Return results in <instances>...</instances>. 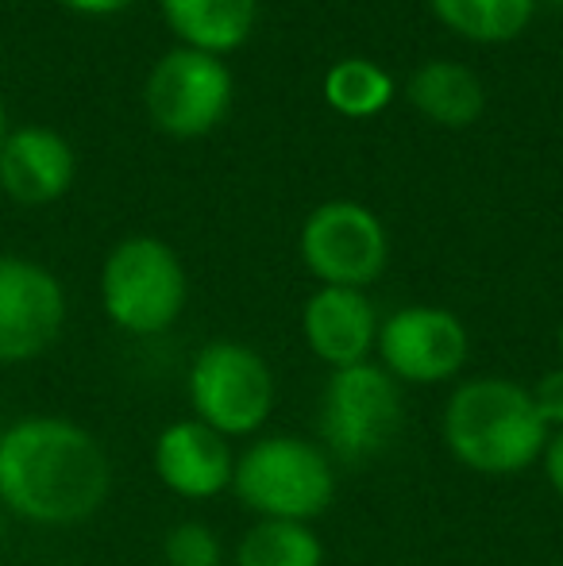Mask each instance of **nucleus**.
Segmentation results:
<instances>
[{
	"instance_id": "nucleus-9",
	"label": "nucleus",
	"mask_w": 563,
	"mask_h": 566,
	"mask_svg": "<svg viewBox=\"0 0 563 566\" xmlns=\"http://www.w3.org/2000/svg\"><path fill=\"white\" fill-rule=\"evenodd\" d=\"M467 355H471V336L451 308L406 305L378 324L375 363L398 386H444L459 378Z\"/></svg>"
},
{
	"instance_id": "nucleus-14",
	"label": "nucleus",
	"mask_w": 563,
	"mask_h": 566,
	"mask_svg": "<svg viewBox=\"0 0 563 566\" xmlns=\"http://www.w3.org/2000/svg\"><path fill=\"white\" fill-rule=\"evenodd\" d=\"M158 8L181 46L205 54H228L243 46L259 20V0H158Z\"/></svg>"
},
{
	"instance_id": "nucleus-13",
	"label": "nucleus",
	"mask_w": 563,
	"mask_h": 566,
	"mask_svg": "<svg viewBox=\"0 0 563 566\" xmlns=\"http://www.w3.org/2000/svg\"><path fill=\"white\" fill-rule=\"evenodd\" d=\"M74 147L54 127H15L0 143V189L15 205H28V209L54 205L74 186Z\"/></svg>"
},
{
	"instance_id": "nucleus-24",
	"label": "nucleus",
	"mask_w": 563,
	"mask_h": 566,
	"mask_svg": "<svg viewBox=\"0 0 563 566\" xmlns=\"http://www.w3.org/2000/svg\"><path fill=\"white\" fill-rule=\"evenodd\" d=\"M4 524H8V513L0 509V544H4Z\"/></svg>"
},
{
	"instance_id": "nucleus-4",
	"label": "nucleus",
	"mask_w": 563,
	"mask_h": 566,
	"mask_svg": "<svg viewBox=\"0 0 563 566\" xmlns=\"http://www.w3.org/2000/svg\"><path fill=\"white\" fill-rule=\"evenodd\" d=\"M189 277L178 251L155 235H128L101 266V308L128 336H158L186 308Z\"/></svg>"
},
{
	"instance_id": "nucleus-23",
	"label": "nucleus",
	"mask_w": 563,
	"mask_h": 566,
	"mask_svg": "<svg viewBox=\"0 0 563 566\" xmlns=\"http://www.w3.org/2000/svg\"><path fill=\"white\" fill-rule=\"evenodd\" d=\"M8 135V113H4V101H0V143H4Z\"/></svg>"
},
{
	"instance_id": "nucleus-7",
	"label": "nucleus",
	"mask_w": 563,
	"mask_h": 566,
	"mask_svg": "<svg viewBox=\"0 0 563 566\" xmlns=\"http://www.w3.org/2000/svg\"><path fill=\"white\" fill-rule=\"evenodd\" d=\"M143 105L150 124L174 139L209 135L232 108V70L220 54L174 46L150 66Z\"/></svg>"
},
{
	"instance_id": "nucleus-15",
	"label": "nucleus",
	"mask_w": 563,
	"mask_h": 566,
	"mask_svg": "<svg viewBox=\"0 0 563 566\" xmlns=\"http://www.w3.org/2000/svg\"><path fill=\"white\" fill-rule=\"evenodd\" d=\"M409 105L440 127H471L487 108V93L463 62L432 59L409 74Z\"/></svg>"
},
{
	"instance_id": "nucleus-19",
	"label": "nucleus",
	"mask_w": 563,
	"mask_h": 566,
	"mask_svg": "<svg viewBox=\"0 0 563 566\" xmlns=\"http://www.w3.org/2000/svg\"><path fill=\"white\" fill-rule=\"evenodd\" d=\"M166 566H225V544L205 521H178L163 539Z\"/></svg>"
},
{
	"instance_id": "nucleus-1",
	"label": "nucleus",
	"mask_w": 563,
	"mask_h": 566,
	"mask_svg": "<svg viewBox=\"0 0 563 566\" xmlns=\"http://www.w3.org/2000/svg\"><path fill=\"white\" fill-rule=\"evenodd\" d=\"M113 459L70 417H23L0 432V509L35 528H74L105 509Z\"/></svg>"
},
{
	"instance_id": "nucleus-27",
	"label": "nucleus",
	"mask_w": 563,
	"mask_h": 566,
	"mask_svg": "<svg viewBox=\"0 0 563 566\" xmlns=\"http://www.w3.org/2000/svg\"><path fill=\"white\" fill-rule=\"evenodd\" d=\"M552 566H563V563H552Z\"/></svg>"
},
{
	"instance_id": "nucleus-18",
	"label": "nucleus",
	"mask_w": 563,
	"mask_h": 566,
	"mask_svg": "<svg viewBox=\"0 0 563 566\" xmlns=\"http://www.w3.org/2000/svg\"><path fill=\"white\" fill-rule=\"evenodd\" d=\"M324 101L332 113L367 119L378 116L394 97V77L386 74L378 62L371 59H340L336 66L324 74Z\"/></svg>"
},
{
	"instance_id": "nucleus-3",
	"label": "nucleus",
	"mask_w": 563,
	"mask_h": 566,
	"mask_svg": "<svg viewBox=\"0 0 563 566\" xmlns=\"http://www.w3.org/2000/svg\"><path fill=\"white\" fill-rule=\"evenodd\" d=\"M232 493L256 521L313 524L336 501V467L313 440L259 436L236 454Z\"/></svg>"
},
{
	"instance_id": "nucleus-8",
	"label": "nucleus",
	"mask_w": 563,
	"mask_h": 566,
	"mask_svg": "<svg viewBox=\"0 0 563 566\" xmlns=\"http://www.w3.org/2000/svg\"><path fill=\"white\" fill-rule=\"evenodd\" d=\"M301 262L321 285L367 290L390 262V239L367 205L324 201L301 224Z\"/></svg>"
},
{
	"instance_id": "nucleus-6",
	"label": "nucleus",
	"mask_w": 563,
	"mask_h": 566,
	"mask_svg": "<svg viewBox=\"0 0 563 566\" xmlns=\"http://www.w3.org/2000/svg\"><path fill=\"white\" fill-rule=\"evenodd\" d=\"M321 448L332 462H371L394 443L402 428V386L371 358L329 370L321 389Z\"/></svg>"
},
{
	"instance_id": "nucleus-20",
	"label": "nucleus",
	"mask_w": 563,
	"mask_h": 566,
	"mask_svg": "<svg viewBox=\"0 0 563 566\" xmlns=\"http://www.w3.org/2000/svg\"><path fill=\"white\" fill-rule=\"evenodd\" d=\"M529 397H533L536 417L544 420V428H549V432H560L563 428V363L552 366V370H544L541 378L529 386Z\"/></svg>"
},
{
	"instance_id": "nucleus-2",
	"label": "nucleus",
	"mask_w": 563,
	"mask_h": 566,
	"mask_svg": "<svg viewBox=\"0 0 563 566\" xmlns=\"http://www.w3.org/2000/svg\"><path fill=\"white\" fill-rule=\"evenodd\" d=\"M440 440L459 467L482 478H518L533 470L549 443L529 386L502 374L459 381L440 412Z\"/></svg>"
},
{
	"instance_id": "nucleus-12",
	"label": "nucleus",
	"mask_w": 563,
	"mask_h": 566,
	"mask_svg": "<svg viewBox=\"0 0 563 566\" xmlns=\"http://www.w3.org/2000/svg\"><path fill=\"white\" fill-rule=\"evenodd\" d=\"M378 324L383 321H378L367 290L321 285L301 308V336H305L309 355L329 370L371 363L378 343Z\"/></svg>"
},
{
	"instance_id": "nucleus-22",
	"label": "nucleus",
	"mask_w": 563,
	"mask_h": 566,
	"mask_svg": "<svg viewBox=\"0 0 563 566\" xmlns=\"http://www.w3.org/2000/svg\"><path fill=\"white\" fill-rule=\"evenodd\" d=\"M59 4L74 8V12H82V15H113V12H121V8H128L132 0H59Z\"/></svg>"
},
{
	"instance_id": "nucleus-5",
	"label": "nucleus",
	"mask_w": 563,
	"mask_h": 566,
	"mask_svg": "<svg viewBox=\"0 0 563 566\" xmlns=\"http://www.w3.org/2000/svg\"><path fill=\"white\" fill-rule=\"evenodd\" d=\"M194 420L225 440H251L274 409V370L256 347L240 339H212L194 355L186 374Z\"/></svg>"
},
{
	"instance_id": "nucleus-26",
	"label": "nucleus",
	"mask_w": 563,
	"mask_h": 566,
	"mask_svg": "<svg viewBox=\"0 0 563 566\" xmlns=\"http://www.w3.org/2000/svg\"><path fill=\"white\" fill-rule=\"evenodd\" d=\"M0 432H4V420H0Z\"/></svg>"
},
{
	"instance_id": "nucleus-25",
	"label": "nucleus",
	"mask_w": 563,
	"mask_h": 566,
	"mask_svg": "<svg viewBox=\"0 0 563 566\" xmlns=\"http://www.w3.org/2000/svg\"><path fill=\"white\" fill-rule=\"evenodd\" d=\"M560 355H563V324H560Z\"/></svg>"
},
{
	"instance_id": "nucleus-10",
	"label": "nucleus",
	"mask_w": 563,
	"mask_h": 566,
	"mask_svg": "<svg viewBox=\"0 0 563 566\" xmlns=\"http://www.w3.org/2000/svg\"><path fill=\"white\" fill-rule=\"evenodd\" d=\"M66 328V290L35 259L0 254V366L46 355Z\"/></svg>"
},
{
	"instance_id": "nucleus-21",
	"label": "nucleus",
	"mask_w": 563,
	"mask_h": 566,
	"mask_svg": "<svg viewBox=\"0 0 563 566\" xmlns=\"http://www.w3.org/2000/svg\"><path fill=\"white\" fill-rule=\"evenodd\" d=\"M541 470L552 490L563 497V428L560 432H549V443H544V454H541Z\"/></svg>"
},
{
	"instance_id": "nucleus-11",
	"label": "nucleus",
	"mask_w": 563,
	"mask_h": 566,
	"mask_svg": "<svg viewBox=\"0 0 563 566\" xmlns=\"http://www.w3.org/2000/svg\"><path fill=\"white\" fill-rule=\"evenodd\" d=\"M155 478L181 501H212L232 490L236 451L232 440L212 432L209 424L186 417L166 424L150 448Z\"/></svg>"
},
{
	"instance_id": "nucleus-16",
	"label": "nucleus",
	"mask_w": 563,
	"mask_h": 566,
	"mask_svg": "<svg viewBox=\"0 0 563 566\" xmlns=\"http://www.w3.org/2000/svg\"><path fill=\"white\" fill-rule=\"evenodd\" d=\"M428 8L471 43H510L533 23L536 0H428Z\"/></svg>"
},
{
	"instance_id": "nucleus-17",
	"label": "nucleus",
	"mask_w": 563,
	"mask_h": 566,
	"mask_svg": "<svg viewBox=\"0 0 563 566\" xmlns=\"http://www.w3.org/2000/svg\"><path fill=\"white\" fill-rule=\"evenodd\" d=\"M236 566H324V539L313 524L256 521L240 536L232 555Z\"/></svg>"
}]
</instances>
